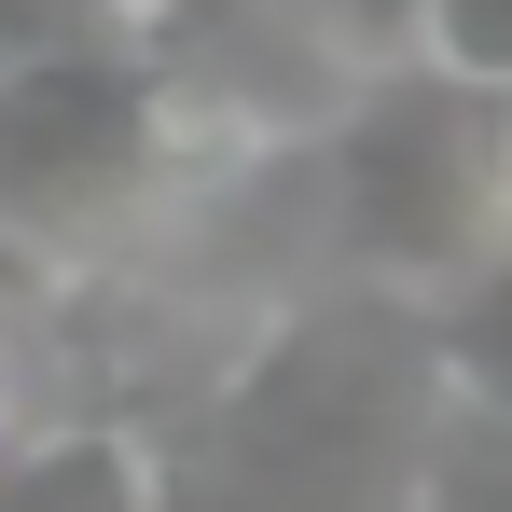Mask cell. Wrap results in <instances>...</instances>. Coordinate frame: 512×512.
Here are the masks:
<instances>
[{
  "label": "cell",
  "mask_w": 512,
  "mask_h": 512,
  "mask_svg": "<svg viewBox=\"0 0 512 512\" xmlns=\"http://www.w3.org/2000/svg\"><path fill=\"white\" fill-rule=\"evenodd\" d=\"M499 208H512V139H499Z\"/></svg>",
  "instance_id": "obj_1"
}]
</instances>
